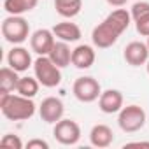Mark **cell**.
<instances>
[{"label":"cell","instance_id":"13","mask_svg":"<svg viewBox=\"0 0 149 149\" xmlns=\"http://www.w3.org/2000/svg\"><path fill=\"white\" fill-rule=\"evenodd\" d=\"M123 93L119 90H105L98 98V107L104 114H116L123 109Z\"/></svg>","mask_w":149,"mask_h":149},{"label":"cell","instance_id":"2","mask_svg":"<svg viewBox=\"0 0 149 149\" xmlns=\"http://www.w3.org/2000/svg\"><path fill=\"white\" fill-rule=\"evenodd\" d=\"M35 104L32 98L19 93H0V111L9 121H26L35 114Z\"/></svg>","mask_w":149,"mask_h":149},{"label":"cell","instance_id":"15","mask_svg":"<svg viewBox=\"0 0 149 149\" xmlns=\"http://www.w3.org/2000/svg\"><path fill=\"white\" fill-rule=\"evenodd\" d=\"M53 33L58 40H63V42H77L83 33H81V28L76 25V23H72V21H61V23H56L53 28Z\"/></svg>","mask_w":149,"mask_h":149},{"label":"cell","instance_id":"1","mask_svg":"<svg viewBox=\"0 0 149 149\" xmlns=\"http://www.w3.org/2000/svg\"><path fill=\"white\" fill-rule=\"evenodd\" d=\"M130 21H132V14L126 11V9H114L111 14H107V18L98 23L93 32H91V42L95 47L98 49H107V47H112L118 39L123 35L125 30H128L130 26Z\"/></svg>","mask_w":149,"mask_h":149},{"label":"cell","instance_id":"6","mask_svg":"<svg viewBox=\"0 0 149 149\" xmlns=\"http://www.w3.org/2000/svg\"><path fill=\"white\" fill-rule=\"evenodd\" d=\"M72 93L79 102L83 104H91L95 100L100 98L102 95V88H100V83L95 79V77H90V76H84V77H77L72 84Z\"/></svg>","mask_w":149,"mask_h":149},{"label":"cell","instance_id":"18","mask_svg":"<svg viewBox=\"0 0 149 149\" xmlns=\"http://www.w3.org/2000/svg\"><path fill=\"white\" fill-rule=\"evenodd\" d=\"M18 70H14L13 67H2L0 70V93H13L18 88L19 83V76Z\"/></svg>","mask_w":149,"mask_h":149},{"label":"cell","instance_id":"27","mask_svg":"<svg viewBox=\"0 0 149 149\" xmlns=\"http://www.w3.org/2000/svg\"><path fill=\"white\" fill-rule=\"evenodd\" d=\"M147 47H149V37H147Z\"/></svg>","mask_w":149,"mask_h":149},{"label":"cell","instance_id":"8","mask_svg":"<svg viewBox=\"0 0 149 149\" xmlns=\"http://www.w3.org/2000/svg\"><path fill=\"white\" fill-rule=\"evenodd\" d=\"M63 114H65V105H63V102H61L60 98H56V97H47V98H44V100L40 102V105H39V116H40V119H42L44 123H47V125L58 123V121L63 118Z\"/></svg>","mask_w":149,"mask_h":149},{"label":"cell","instance_id":"3","mask_svg":"<svg viewBox=\"0 0 149 149\" xmlns=\"http://www.w3.org/2000/svg\"><path fill=\"white\" fill-rule=\"evenodd\" d=\"M33 74L44 88H56L61 83V68L49 56H37L33 61Z\"/></svg>","mask_w":149,"mask_h":149},{"label":"cell","instance_id":"4","mask_svg":"<svg viewBox=\"0 0 149 149\" xmlns=\"http://www.w3.org/2000/svg\"><path fill=\"white\" fill-rule=\"evenodd\" d=\"M2 35H4V39L9 44L19 46L30 37V25H28V21L23 16L9 14L2 21Z\"/></svg>","mask_w":149,"mask_h":149},{"label":"cell","instance_id":"24","mask_svg":"<svg viewBox=\"0 0 149 149\" xmlns=\"http://www.w3.org/2000/svg\"><path fill=\"white\" fill-rule=\"evenodd\" d=\"M126 147H149V142H144V140H135V142H126L125 144V149Z\"/></svg>","mask_w":149,"mask_h":149},{"label":"cell","instance_id":"23","mask_svg":"<svg viewBox=\"0 0 149 149\" xmlns=\"http://www.w3.org/2000/svg\"><path fill=\"white\" fill-rule=\"evenodd\" d=\"M26 149H49V144L44 139H32L26 142Z\"/></svg>","mask_w":149,"mask_h":149},{"label":"cell","instance_id":"19","mask_svg":"<svg viewBox=\"0 0 149 149\" xmlns=\"http://www.w3.org/2000/svg\"><path fill=\"white\" fill-rule=\"evenodd\" d=\"M39 4V0H4V9L7 14L13 16H23L30 11H33Z\"/></svg>","mask_w":149,"mask_h":149},{"label":"cell","instance_id":"21","mask_svg":"<svg viewBox=\"0 0 149 149\" xmlns=\"http://www.w3.org/2000/svg\"><path fill=\"white\" fill-rule=\"evenodd\" d=\"M39 86H40V83H39L37 77L25 76V77H19L16 93H19V95H23V97H28V98H33V97L39 93Z\"/></svg>","mask_w":149,"mask_h":149},{"label":"cell","instance_id":"12","mask_svg":"<svg viewBox=\"0 0 149 149\" xmlns=\"http://www.w3.org/2000/svg\"><path fill=\"white\" fill-rule=\"evenodd\" d=\"M97 60V53L95 47L90 44H79L77 47L72 49V65L79 68V70H86L90 68Z\"/></svg>","mask_w":149,"mask_h":149},{"label":"cell","instance_id":"5","mask_svg":"<svg viewBox=\"0 0 149 149\" xmlns=\"http://www.w3.org/2000/svg\"><path fill=\"white\" fill-rule=\"evenodd\" d=\"M146 111L140 107V105H126L119 111V116H118V125L123 132L126 133H135L139 130L144 128L146 125Z\"/></svg>","mask_w":149,"mask_h":149},{"label":"cell","instance_id":"9","mask_svg":"<svg viewBox=\"0 0 149 149\" xmlns=\"http://www.w3.org/2000/svg\"><path fill=\"white\" fill-rule=\"evenodd\" d=\"M54 42H56L54 33L53 30H47V28H39L30 35V49L37 56H47Z\"/></svg>","mask_w":149,"mask_h":149},{"label":"cell","instance_id":"22","mask_svg":"<svg viewBox=\"0 0 149 149\" xmlns=\"http://www.w3.org/2000/svg\"><path fill=\"white\" fill-rule=\"evenodd\" d=\"M0 146L4 149H23V140L19 139V135L14 133H6L0 140Z\"/></svg>","mask_w":149,"mask_h":149},{"label":"cell","instance_id":"25","mask_svg":"<svg viewBox=\"0 0 149 149\" xmlns=\"http://www.w3.org/2000/svg\"><path fill=\"white\" fill-rule=\"evenodd\" d=\"M105 2H107L111 7H123L128 0H105Z\"/></svg>","mask_w":149,"mask_h":149},{"label":"cell","instance_id":"20","mask_svg":"<svg viewBox=\"0 0 149 149\" xmlns=\"http://www.w3.org/2000/svg\"><path fill=\"white\" fill-rule=\"evenodd\" d=\"M54 9L61 18H76L83 9V0H54Z\"/></svg>","mask_w":149,"mask_h":149},{"label":"cell","instance_id":"26","mask_svg":"<svg viewBox=\"0 0 149 149\" xmlns=\"http://www.w3.org/2000/svg\"><path fill=\"white\" fill-rule=\"evenodd\" d=\"M146 68H147V74H149V60H147V63H146Z\"/></svg>","mask_w":149,"mask_h":149},{"label":"cell","instance_id":"11","mask_svg":"<svg viewBox=\"0 0 149 149\" xmlns=\"http://www.w3.org/2000/svg\"><path fill=\"white\" fill-rule=\"evenodd\" d=\"M132 19L135 23L137 32L142 37H149V2L147 0H139L130 9Z\"/></svg>","mask_w":149,"mask_h":149},{"label":"cell","instance_id":"14","mask_svg":"<svg viewBox=\"0 0 149 149\" xmlns=\"http://www.w3.org/2000/svg\"><path fill=\"white\" fill-rule=\"evenodd\" d=\"M7 65L13 67L18 72H25L28 70L33 61H32V54L28 49H25L23 46H14L9 53H7Z\"/></svg>","mask_w":149,"mask_h":149},{"label":"cell","instance_id":"16","mask_svg":"<svg viewBox=\"0 0 149 149\" xmlns=\"http://www.w3.org/2000/svg\"><path fill=\"white\" fill-rule=\"evenodd\" d=\"M47 56H49L60 68H65V67H68V65L72 63V49H70L68 42H63V40H56Z\"/></svg>","mask_w":149,"mask_h":149},{"label":"cell","instance_id":"7","mask_svg":"<svg viewBox=\"0 0 149 149\" xmlns=\"http://www.w3.org/2000/svg\"><path fill=\"white\" fill-rule=\"evenodd\" d=\"M53 137L61 146H76L81 140V126L74 121V119L61 118L58 123H54Z\"/></svg>","mask_w":149,"mask_h":149},{"label":"cell","instance_id":"10","mask_svg":"<svg viewBox=\"0 0 149 149\" xmlns=\"http://www.w3.org/2000/svg\"><path fill=\"white\" fill-rule=\"evenodd\" d=\"M125 61L132 67H140L146 65L149 60V47L147 42H140V40H132L126 44L125 51H123Z\"/></svg>","mask_w":149,"mask_h":149},{"label":"cell","instance_id":"17","mask_svg":"<svg viewBox=\"0 0 149 149\" xmlns=\"http://www.w3.org/2000/svg\"><path fill=\"white\" fill-rule=\"evenodd\" d=\"M90 142L95 147H109L114 142V133L107 125H95L90 132Z\"/></svg>","mask_w":149,"mask_h":149}]
</instances>
